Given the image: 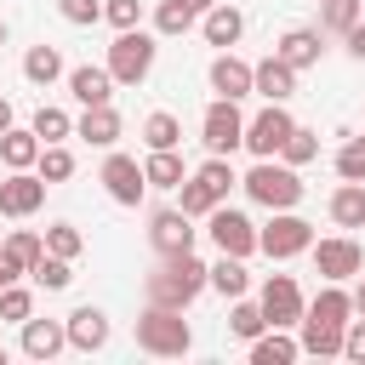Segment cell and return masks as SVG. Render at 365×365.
<instances>
[{
	"mask_svg": "<svg viewBox=\"0 0 365 365\" xmlns=\"http://www.w3.org/2000/svg\"><path fill=\"white\" fill-rule=\"evenodd\" d=\"M200 291H205V262L194 251L160 257V268L148 274V302H160V308H188Z\"/></svg>",
	"mask_w": 365,
	"mask_h": 365,
	"instance_id": "1",
	"label": "cell"
},
{
	"mask_svg": "<svg viewBox=\"0 0 365 365\" xmlns=\"http://www.w3.org/2000/svg\"><path fill=\"white\" fill-rule=\"evenodd\" d=\"M137 348L154 354V359H182V354L194 348V331H188L182 308H160V302H148V308L137 314Z\"/></svg>",
	"mask_w": 365,
	"mask_h": 365,
	"instance_id": "2",
	"label": "cell"
},
{
	"mask_svg": "<svg viewBox=\"0 0 365 365\" xmlns=\"http://www.w3.org/2000/svg\"><path fill=\"white\" fill-rule=\"evenodd\" d=\"M240 188H245L257 205H268V211H297V200H302V177H297V165H285V160H257V165L240 177Z\"/></svg>",
	"mask_w": 365,
	"mask_h": 365,
	"instance_id": "3",
	"label": "cell"
},
{
	"mask_svg": "<svg viewBox=\"0 0 365 365\" xmlns=\"http://www.w3.org/2000/svg\"><path fill=\"white\" fill-rule=\"evenodd\" d=\"M154 34H143V23L137 29H120L114 34V46H108V74H114V86H143L148 74H154Z\"/></svg>",
	"mask_w": 365,
	"mask_h": 365,
	"instance_id": "4",
	"label": "cell"
},
{
	"mask_svg": "<svg viewBox=\"0 0 365 365\" xmlns=\"http://www.w3.org/2000/svg\"><path fill=\"white\" fill-rule=\"evenodd\" d=\"M205 234H211V245L222 257H251L257 251V222L245 211H234V205H211L205 211Z\"/></svg>",
	"mask_w": 365,
	"mask_h": 365,
	"instance_id": "5",
	"label": "cell"
},
{
	"mask_svg": "<svg viewBox=\"0 0 365 365\" xmlns=\"http://www.w3.org/2000/svg\"><path fill=\"white\" fill-rule=\"evenodd\" d=\"M308 245H314V222H302L297 211H274V217H268V228H257V251H268L274 262L302 257Z\"/></svg>",
	"mask_w": 365,
	"mask_h": 365,
	"instance_id": "6",
	"label": "cell"
},
{
	"mask_svg": "<svg viewBox=\"0 0 365 365\" xmlns=\"http://www.w3.org/2000/svg\"><path fill=\"white\" fill-rule=\"evenodd\" d=\"M200 137H205L211 154H234V148L245 143V114H240V103L217 97V103L200 114Z\"/></svg>",
	"mask_w": 365,
	"mask_h": 365,
	"instance_id": "7",
	"label": "cell"
},
{
	"mask_svg": "<svg viewBox=\"0 0 365 365\" xmlns=\"http://www.w3.org/2000/svg\"><path fill=\"white\" fill-rule=\"evenodd\" d=\"M291 125H297V120L285 114V103H262V114H251V120H245V143H240V148H251L257 160H274V154H279V143L291 137Z\"/></svg>",
	"mask_w": 365,
	"mask_h": 365,
	"instance_id": "8",
	"label": "cell"
},
{
	"mask_svg": "<svg viewBox=\"0 0 365 365\" xmlns=\"http://www.w3.org/2000/svg\"><path fill=\"white\" fill-rule=\"evenodd\" d=\"M314 251V268L325 274V279H354V274H365V245L354 240V234H331V240H319V245H308Z\"/></svg>",
	"mask_w": 365,
	"mask_h": 365,
	"instance_id": "9",
	"label": "cell"
},
{
	"mask_svg": "<svg viewBox=\"0 0 365 365\" xmlns=\"http://www.w3.org/2000/svg\"><path fill=\"white\" fill-rule=\"evenodd\" d=\"M257 308H262V319L268 325H279V331H291L297 319H302V291H297V279L291 274H268V285H262V297H257Z\"/></svg>",
	"mask_w": 365,
	"mask_h": 365,
	"instance_id": "10",
	"label": "cell"
},
{
	"mask_svg": "<svg viewBox=\"0 0 365 365\" xmlns=\"http://www.w3.org/2000/svg\"><path fill=\"white\" fill-rule=\"evenodd\" d=\"M97 182L108 188V200H114V205H137V200L148 194V177H143V165H137L131 154H108V160H103V171H97Z\"/></svg>",
	"mask_w": 365,
	"mask_h": 365,
	"instance_id": "11",
	"label": "cell"
},
{
	"mask_svg": "<svg viewBox=\"0 0 365 365\" xmlns=\"http://www.w3.org/2000/svg\"><path fill=\"white\" fill-rule=\"evenodd\" d=\"M46 177L40 171H11V177H0V211L6 217H34L40 205H46Z\"/></svg>",
	"mask_w": 365,
	"mask_h": 365,
	"instance_id": "12",
	"label": "cell"
},
{
	"mask_svg": "<svg viewBox=\"0 0 365 365\" xmlns=\"http://www.w3.org/2000/svg\"><path fill=\"white\" fill-rule=\"evenodd\" d=\"M194 217L188 211H154V222H148V245L160 251V257H177V251H194Z\"/></svg>",
	"mask_w": 365,
	"mask_h": 365,
	"instance_id": "13",
	"label": "cell"
},
{
	"mask_svg": "<svg viewBox=\"0 0 365 365\" xmlns=\"http://www.w3.org/2000/svg\"><path fill=\"white\" fill-rule=\"evenodd\" d=\"M200 34H205V46L228 51V46L245 34V11H240V6H228V0H217L211 11H200Z\"/></svg>",
	"mask_w": 365,
	"mask_h": 365,
	"instance_id": "14",
	"label": "cell"
},
{
	"mask_svg": "<svg viewBox=\"0 0 365 365\" xmlns=\"http://www.w3.org/2000/svg\"><path fill=\"white\" fill-rule=\"evenodd\" d=\"M211 91H217V97H228V103L251 97V63H245V57H234V51H217V57H211Z\"/></svg>",
	"mask_w": 365,
	"mask_h": 365,
	"instance_id": "15",
	"label": "cell"
},
{
	"mask_svg": "<svg viewBox=\"0 0 365 365\" xmlns=\"http://www.w3.org/2000/svg\"><path fill=\"white\" fill-rule=\"evenodd\" d=\"M251 91H257L262 103H285V97L297 91V68L279 63V57H262V63H251Z\"/></svg>",
	"mask_w": 365,
	"mask_h": 365,
	"instance_id": "16",
	"label": "cell"
},
{
	"mask_svg": "<svg viewBox=\"0 0 365 365\" xmlns=\"http://www.w3.org/2000/svg\"><path fill=\"white\" fill-rule=\"evenodd\" d=\"M63 331H68V348H80V354H97L103 342H108V314L103 308H74L68 319H63Z\"/></svg>",
	"mask_w": 365,
	"mask_h": 365,
	"instance_id": "17",
	"label": "cell"
},
{
	"mask_svg": "<svg viewBox=\"0 0 365 365\" xmlns=\"http://www.w3.org/2000/svg\"><path fill=\"white\" fill-rule=\"evenodd\" d=\"M68 97H74L80 108L114 103V74H108V68H91V63H80V68H68Z\"/></svg>",
	"mask_w": 365,
	"mask_h": 365,
	"instance_id": "18",
	"label": "cell"
},
{
	"mask_svg": "<svg viewBox=\"0 0 365 365\" xmlns=\"http://www.w3.org/2000/svg\"><path fill=\"white\" fill-rule=\"evenodd\" d=\"M68 348V331H63V319H23V354L29 359H57Z\"/></svg>",
	"mask_w": 365,
	"mask_h": 365,
	"instance_id": "19",
	"label": "cell"
},
{
	"mask_svg": "<svg viewBox=\"0 0 365 365\" xmlns=\"http://www.w3.org/2000/svg\"><path fill=\"white\" fill-rule=\"evenodd\" d=\"M319 51H325V46H319V29H285V34H279V46H274V57H279V63H291L297 74H302V68H314V63H319Z\"/></svg>",
	"mask_w": 365,
	"mask_h": 365,
	"instance_id": "20",
	"label": "cell"
},
{
	"mask_svg": "<svg viewBox=\"0 0 365 365\" xmlns=\"http://www.w3.org/2000/svg\"><path fill=\"white\" fill-rule=\"evenodd\" d=\"M74 137H86L91 148H114V143H120V114H114V103L86 108V114L74 120Z\"/></svg>",
	"mask_w": 365,
	"mask_h": 365,
	"instance_id": "21",
	"label": "cell"
},
{
	"mask_svg": "<svg viewBox=\"0 0 365 365\" xmlns=\"http://www.w3.org/2000/svg\"><path fill=\"white\" fill-rule=\"evenodd\" d=\"M205 285H211L217 297H228V302H234V297H245V291H251V274H245V257H222V251H217V262L205 268Z\"/></svg>",
	"mask_w": 365,
	"mask_h": 365,
	"instance_id": "22",
	"label": "cell"
},
{
	"mask_svg": "<svg viewBox=\"0 0 365 365\" xmlns=\"http://www.w3.org/2000/svg\"><path fill=\"white\" fill-rule=\"evenodd\" d=\"M302 314H308V319H319V325H348V319H354V297H348L336 279H325V291H319Z\"/></svg>",
	"mask_w": 365,
	"mask_h": 365,
	"instance_id": "23",
	"label": "cell"
},
{
	"mask_svg": "<svg viewBox=\"0 0 365 365\" xmlns=\"http://www.w3.org/2000/svg\"><path fill=\"white\" fill-rule=\"evenodd\" d=\"M0 160H6V171H34V160H40V137H34V125H29V131L6 125V131H0Z\"/></svg>",
	"mask_w": 365,
	"mask_h": 365,
	"instance_id": "24",
	"label": "cell"
},
{
	"mask_svg": "<svg viewBox=\"0 0 365 365\" xmlns=\"http://www.w3.org/2000/svg\"><path fill=\"white\" fill-rule=\"evenodd\" d=\"M297 331H302V336H297V348H302V354H319V359H336V354H342V325H319V319H308V314H302V319H297Z\"/></svg>",
	"mask_w": 365,
	"mask_h": 365,
	"instance_id": "25",
	"label": "cell"
},
{
	"mask_svg": "<svg viewBox=\"0 0 365 365\" xmlns=\"http://www.w3.org/2000/svg\"><path fill=\"white\" fill-rule=\"evenodd\" d=\"M302 348H297V336H285L279 325H268L262 336H251V365H291Z\"/></svg>",
	"mask_w": 365,
	"mask_h": 365,
	"instance_id": "26",
	"label": "cell"
},
{
	"mask_svg": "<svg viewBox=\"0 0 365 365\" xmlns=\"http://www.w3.org/2000/svg\"><path fill=\"white\" fill-rule=\"evenodd\" d=\"M23 80H29V86L63 80V51H57V46H29V51H23Z\"/></svg>",
	"mask_w": 365,
	"mask_h": 365,
	"instance_id": "27",
	"label": "cell"
},
{
	"mask_svg": "<svg viewBox=\"0 0 365 365\" xmlns=\"http://www.w3.org/2000/svg\"><path fill=\"white\" fill-rule=\"evenodd\" d=\"M143 177H148V188H177L188 171H182V154H177V148H148Z\"/></svg>",
	"mask_w": 365,
	"mask_h": 365,
	"instance_id": "28",
	"label": "cell"
},
{
	"mask_svg": "<svg viewBox=\"0 0 365 365\" xmlns=\"http://www.w3.org/2000/svg\"><path fill=\"white\" fill-rule=\"evenodd\" d=\"M331 222L336 228H365V182H342L331 194Z\"/></svg>",
	"mask_w": 365,
	"mask_h": 365,
	"instance_id": "29",
	"label": "cell"
},
{
	"mask_svg": "<svg viewBox=\"0 0 365 365\" xmlns=\"http://www.w3.org/2000/svg\"><path fill=\"white\" fill-rule=\"evenodd\" d=\"M194 23H200V11H194L188 0H160V6H154V34H165V40L188 34Z\"/></svg>",
	"mask_w": 365,
	"mask_h": 365,
	"instance_id": "30",
	"label": "cell"
},
{
	"mask_svg": "<svg viewBox=\"0 0 365 365\" xmlns=\"http://www.w3.org/2000/svg\"><path fill=\"white\" fill-rule=\"evenodd\" d=\"M40 251H46V240L40 234H29V228H17V234H6V245H0V257L17 268V274H29L34 262H40Z\"/></svg>",
	"mask_w": 365,
	"mask_h": 365,
	"instance_id": "31",
	"label": "cell"
},
{
	"mask_svg": "<svg viewBox=\"0 0 365 365\" xmlns=\"http://www.w3.org/2000/svg\"><path fill=\"white\" fill-rule=\"evenodd\" d=\"M274 160H285V165H308V160H319V131L291 125V137L279 143V154H274Z\"/></svg>",
	"mask_w": 365,
	"mask_h": 365,
	"instance_id": "32",
	"label": "cell"
},
{
	"mask_svg": "<svg viewBox=\"0 0 365 365\" xmlns=\"http://www.w3.org/2000/svg\"><path fill=\"white\" fill-rule=\"evenodd\" d=\"M29 274H34V285H40V291H68V279H74V262H68V257H51V251H40V262H34Z\"/></svg>",
	"mask_w": 365,
	"mask_h": 365,
	"instance_id": "33",
	"label": "cell"
},
{
	"mask_svg": "<svg viewBox=\"0 0 365 365\" xmlns=\"http://www.w3.org/2000/svg\"><path fill=\"white\" fill-rule=\"evenodd\" d=\"M143 143H148V148H177V143H182V125H177V114L154 108V114L143 120Z\"/></svg>",
	"mask_w": 365,
	"mask_h": 365,
	"instance_id": "34",
	"label": "cell"
},
{
	"mask_svg": "<svg viewBox=\"0 0 365 365\" xmlns=\"http://www.w3.org/2000/svg\"><path fill=\"white\" fill-rule=\"evenodd\" d=\"M34 171H40L46 182H68V177H74V154H68L63 143H40V160H34Z\"/></svg>",
	"mask_w": 365,
	"mask_h": 365,
	"instance_id": "35",
	"label": "cell"
},
{
	"mask_svg": "<svg viewBox=\"0 0 365 365\" xmlns=\"http://www.w3.org/2000/svg\"><path fill=\"white\" fill-rule=\"evenodd\" d=\"M228 331H234L240 342H251V336H262V331H268V319H262V308H257V302L234 297V308H228Z\"/></svg>",
	"mask_w": 365,
	"mask_h": 365,
	"instance_id": "36",
	"label": "cell"
},
{
	"mask_svg": "<svg viewBox=\"0 0 365 365\" xmlns=\"http://www.w3.org/2000/svg\"><path fill=\"white\" fill-rule=\"evenodd\" d=\"M34 137H40V143H63V137H74V120H68L63 108L40 103V108H34Z\"/></svg>",
	"mask_w": 365,
	"mask_h": 365,
	"instance_id": "37",
	"label": "cell"
},
{
	"mask_svg": "<svg viewBox=\"0 0 365 365\" xmlns=\"http://www.w3.org/2000/svg\"><path fill=\"white\" fill-rule=\"evenodd\" d=\"M194 177H200V182H205V188H211L217 200H228V188L240 182V177H234V165H228V154H211V160H205V165H200Z\"/></svg>",
	"mask_w": 365,
	"mask_h": 365,
	"instance_id": "38",
	"label": "cell"
},
{
	"mask_svg": "<svg viewBox=\"0 0 365 365\" xmlns=\"http://www.w3.org/2000/svg\"><path fill=\"white\" fill-rule=\"evenodd\" d=\"M177 200H182L177 211H188V217H205L211 205H222V200H217V194H211L200 177H182V182H177Z\"/></svg>",
	"mask_w": 365,
	"mask_h": 365,
	"instance_id": "39",
	"label": "cell"
},
{
	"mask_svg": "<svg viewBox=\"0 0 365 365\" xmlns=\"http://www.w3.org/2000/svg\"><path fill=\"white\" fill-rule=\"evenodd\" d=\"M29 314H34V291H23V285L11 279V285L0 291V325H23Z\"/></svg>",
	"mask_w": 365,
	"mask_h": 365,
	"instance_id": "40",
	"label": "cell"
},
{
	"mask_svg": "<svg viewBox=\"0 0 365 365\" xmlns=\"http://www.w3.org/2000/svg\"><path fill=\"white\" fill-rule=\"evenodd\" d=\"M336 177L342 182H365V137H348L336 148Z\"/></svg>",
	"mask_w": 365,
	"mask_h": 365,
	"instance_id": "41",
	"label": "cell"
},
{
	"mask_svg": "<svg viewBox=\"0 0 365 365\" xmlns=\"http://www.w3.org/2000/svg\"><path fill=\"white\" fill-rule=\"evenodd\" d=\"M80 245H86V240H80L74 222H51V228H46V251H51V257H68V262H74Z\"/></svg>",
	"mask_w": 365,
	"mask_h": 365,
	"instance_id": "42",
	"label": "cell"
},
{
	"mask_svg": "<svg viewBox=\"0 0 365 365\" xmlns=\"http://www.w3.org/2000/svg\"><path fill=\"white\" fill-rule=\"evenodd\" d=\"M319 23H325L331 34H348V29L359 23V0H325V6H319Z\"/></svg>",
	"mask_w": 365,
	"mask_h": 365,
	"instance_id": "43",
	"label": "cell"
},
{
	"mask_svg": "<svg viewBox=\"0 0 365 365\" xmlns=\"http://www.w3.org/2000/svg\"><path fill=\"white\" fill-rule=\"evenodd\" d=\"M57 11H63V23H74V29H91V23L103 17L97 0H57Z\"/></svg>",
	"mask_w": 365,
	"mask_h": 365,
	"instance_id": "44",
	"label": "cell"
},
{
	"mask_svg": "<svg viewBox=\"0 0 365 365\" xmlns=\"http://www.w3.org/2000/svg\"><path fill=\"white\" fill-rule=\"evenodd\" d=\"M103 17H108L114 29H137V23H143V0H108Z\"/></svg>",
	"mask_w": 365,
	"mask_h": 365,
	"instance_id": "45",
	"label": "cell"
},
{
	"mask_svg": "<svg viewBox=\"0 0 365 365\" xmlns=\"http://www.w3.org/2000/svg\"><path fill=\"white\" fill-rule=\"evenodd\" d=\"M342 359H365V319L342 325Z\"/></svg>",
	"mask_w": 365,
	"mask_h": 365,
	"instance_id": "46",
	"label": "cell"
},
{
	"mask_svg": "<svg viewBox=\"0 0 365 365\" xmlns=\"http://www.w3.org/2000/svg\"><path fill=\"white\" fill-rule=\"evenodd\" d=\"M342 40H348V51H354V57H359V63H365V23H354V29H348V34H342Z\"/></svg>",
	"mask_w": 365,
	"mask_h": 365,
	"instance_id": "47",
	"label": "cell"
},
{
	"mask_svg": "<svg viewBox=\"0 0 365 365\" xmlns=\"http://www.w3.org/2000/svg\"><path fill=\"white\" fill-rule=\"evenodd\" d=\"M348 297H354V314H359V319H365V279H359V285H354V291H348Z\"/></svg>",
	"mask_w": 365,
	"mask_h": 365,
	"instance_id": "48",
	"label": "cell"
},
{
	"mask_svg": "<svg viewBox=\"0 0 365 365\" xmlns=\"http://www.w3.org/2000/svg\"><path fill=\"white\" fill-rule=\"evenodd\" d=\"M6 125H11V103L0 97V131H6Z\"/></svg>",
	"mask_w": 365,
	"mask_h": 365,
	"instance_id": "49",
	"label": "cell"
},
{
	"mask_svg": "<svg viewBox=\"0 0 365 365\" xmlns=\"http://www.w3.org/2000/svg\"><path fill=\"white\" fill-rule=\"evenodd\" d=\"M188 6H194V11H211V6H217V0H188Z\"/></svg>",
	"mask_w": 365,
	"mask_h": 365,
	"instance_id": "50",
	"label": "cell"
},
{
	"mask_svg": "<svg viewBox=\"0 0 365 365\" xmlns=\"http://www.w3.org/2000/svg\"><path fill=\"white\" fill-rule=\"evenodd\" d=\"M0 46H6V23H0Z\"/></svg>",
	"mask_w": 365,
	"mask_h": 365,
	"instance_id": "51",
	"label": "cell"
}]
</instances>
